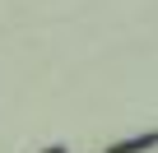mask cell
I'll return each instance as SVG.
<instances>
[{"label": "cell", "instance_id": "obj_2", "mask_svg": "<svg viewBox=\"0 0 158 153\" xmlns=\"http://www.w3.org/2000/svg\"><path fill=\"white\" fill-rule=\"evenodd\" d=\"M42 153H65V148H42Z\"/></svg>", "mask_w": 158, "mask_h": 153}, {"label": "cell", "instance_id": "obj_1", "mask_svg": "<svg viewBox=\"0 0 158 153\" xmlns=\"http://www.w3.org/2000/svg\"><path fill=\"white\" fill-rule=\"evenodd\" d=\"M144 148H158V130L153 135H130L121 144H107V153H144Z\"/></svg>", "mask_w": 158, "mask_h": 153}]
</instances>
